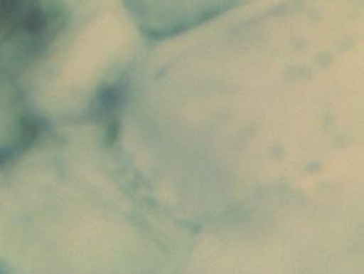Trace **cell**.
Segmentation results:
<instances>
[{"label":"cell","mask_w":364,"mask_h":274,"mask_svg":"<svg viewBox=\"0 0 364 274\" xmlns=\"http://www.w3.org/2000/svg\"><path fill=\"white\" fill-rule=\"evenodd\" d=\"M46 26V16L41 10H33L25 19V28L28 33H39Z\"/></svg>","instance_id":"obj_2"},{"label":"cell","mask_w":364,"mask_h":274,"mask_svg":"<svg viewBox=\"0 0 364 274\" xmlns=\"http://www.w3.org/2000/svg\"><path fill=\"white\" fill-rule=\"evenodd\" d=\"M9 159V151L0 148V166H3Z\"/></svg>","instance_id":"obj_4"},{"label":"cell","mask_w":364,"mask_h":274,"mask_svg":"<svg viewBox=\"0 0 364 274\" xmlns=\"http://www.w3.org/2000/svg\"><path fill=\"white\" fill-rule=\"evenodd\" d=\"M21 131H22V147L28 148L33 142L37 139L38 124L34 117L31 116H25L21 120Z\"/></svg>","instance_id":"obj_1"},{"label":"cell","mask_w":364,"mask_h":274,"mask_svg":"<svg viewBox=\"0 0 364 274\" xmlns=\"http://www.w3.org/2000/svg\"><path fill=\"white\" fill-rule=\"evenodd\" d=\"M19 0H0V21L7 19L16 9Z\"/></svg>","instance_id":"obj_3"}]
</instances>
